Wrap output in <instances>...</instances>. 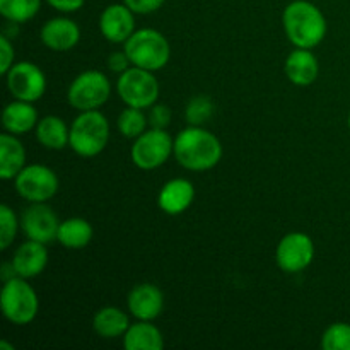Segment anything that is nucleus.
Returning <instances> with one entry per match:
<instances>
[{"label":"nucleus","instance_id":"obj_1","mask_svg":"<svg viewBox=\"0 0 350 350\" xmlns=\"http://www.w3.org/2000/svg\"><path fill=\"white\" fill-rule=\"evenodd\" d=\"M222 144L204 126L188 125L174 139V157L181 167L193 173L214 170L222 159Z\"/></svg>","mask_w":350,"mask_h":350},{"label":"nucleus","instance_id":"obj_2","mask_svg":"<svg viewBox=\"0 0 350 350\" xmlns=\"http://www.w3.org/2000/svg\"><path fill=\"white\" fill-rule=\"evenodd\" d=\"M282 27L296 48L313 50L328 33V23L320 7L310 0H294L284 9Z\"/></svg>","mask_w":350,"mask_h":350},{"label":"nucleus","instance_id":"obj_3","mask_svg":"<svg viewBox=\"0 0 350 350\" xmlns=\"http://www.w3.org/2000/svg\"><path fill=\"white\" fill-rule=\"evenodd\" d=\"M133 67L157 72L167 65L171 58V44L161 31L152 27L135 29V33L123 43Z\"/></svg>","mask_w":350,"mask_h":350},{"label":"nucleus","instance_id":"obj_4","mask_svg":"<svg viewBox=\"0 0 350 350\" xmlns=\"http://www.w3.org/2000/svg\"><path fill=\"white\" fill-rule=\"evenodd\" d=\"M0 308L7 321L16 327H26L33 323L40 311V299L34 287L27 279L12 275L7 279L0 293Z\"/></svg>","mask_w":350,"mask_h":350},{"label":"nucleus","instance_id":"obj_5","mask_svg":"<svg viewBox=\"0 0 350 350\" xmlns=\"http://www.w3.org/2000/svg\"><path fill=\"white\" fill-rule=\"evenodd\" d=\"M109 142L108 118L99 109L81 111L70 125L68 147L81 157H94L106 149Z\"/></svg>","mask_w":350,"mask_h":350},{"label":"nucleus","instance_id":"obj_6","mask_svg":"<svg viewBox=\"0 0 350 350\" xmlns=\"http://www.w3.org/2000/svg\"><path fill=\"white\" fill-rule=\"evenodd\" d=\"M111 96V82L101 70L81 72L67 91L68 105L77 111H92L106 105Z\"/></svg>","mask_w":350,"mask_h":350},{"label":"nucleus","instance_id":"obj_7","mask_svg":"<svg viewBox=\"0 0 350 350\" xmlns=\"http://www.w3.org/2000/svg\"><path fill=\"white\" fill-rule=\"evenodd\" d=\"M116 92L126 106L147 109L159 99V82L154 72L132 65L118 75Z\"/></svg>","mask_w":350,"mask_h":350},{"label":"nucleus","instance_id":"obj_8","mask_svg":"<svg viewBox=\"0 0 350 350\" xmlns=\"http://www.w3.org/2000/svg\"><path fill=\"white\" fill-rule=\"evenodd\" d=\"M174 154V140L163 129H147L142 135L133 139L130 159L139 170L152 171L163 166Z\"/></svg>","mask_w":350,"mask_h":350},{"label":"nucleus","instance_id":"obj_9","mask_svg":"<svg viewBox=\"0 0 350 350\" xmlns=\"http://www.w3.org/2000/svg\"><path fill=\"white\" fill-rule=\"evenodd\" d=\"M14 187L21 198L29 204H40L51 200L57 195L60 181L51 167L44 164H27L14 178Z\"/></svg>","mask_w":350,"mask_h":350},{"label":"nucleus","instance_id":"obj_10","mask_svg":"<svg viewBox=\"0 0 350 350\" xmlns=\"http://www.w3.org/2000/svg\"><path fill=\"white\" fill-rule=\"evenodd\" d=\"M5 84L14 99L36 103L46 92V75L33 62H17L5 74Z\"/></svg>","mask_w":350,"mask_h":350},{"label":"nucleus","instance_id":"obj_11","mask_svg":"<svg viewBox=\"0 0 350 350\" xmlns=\"http://www.w3.org/2000/svg\"><path fill=\"white\" fill-rule=\"evenodd\" d=\"M277 265L286 273H299L314 260V243L306 232L294 231L284 236L275 250Z\"/></svg>","mask_w":350,"mask_h":350},{"label":"nucleus","instance_id":"obj_12","mask_svg":"<svg viewBox=\"0 0 350 350\" xmlns=\"http://www.w3.org/2000/svg\"><path fill=\"white\" fill-rule=\"evenodd\" d=\"M58 228L60 221L53 208L46 205V202L29 204V207L24 208L21 215V231L24 232V236L43 245L57 241Z\"/></svg>","mask_w":350,"mask_h":350},{"label":"nucleus","instance_id":"obj_13","mask_svg":"<svg viewBox=\"0 0 350 350\" xmlns=\"http://www.w3.org/2000/svg\"><path fill=\"white\" fill-rule=\"evenodd\" d=\"M99 31L109 43H125L135 33V12L125 2L105 7L99 16Z\"/></svg>","mask_w":350,"mask_h":350},{"label":"nucleus","instance_id":"obj_14","mask_svg":"<svg viewBox=\"0 0 350 350\" xmlns=\"http://www.w3.org/2000/svg\"><path fill=\"white\" fill-rule=\"evenodd\" d=\"M126 306L135 320L154 321L164 310V294L150 282L137 284L129 293Z\"/></svg>","mask_w":350,"mask_h":350},{"label":"nucleus","instance_id":"obj_15","mask_svg":"<svg viewBox=\"0 0 350 350\" xmlns=\"http://www.w3.org/2000/svg\"><path fill=\"white\" fill-rule=\"evenodd\" d=\"M41 43L51 51H70L81 41V27L68 17H53L43 24L40 31Z\"/></svg>","mask_w":350,"mask_h":350},{"label":"nucleus","instance_id":"obj_16","mask_svg":"<svg viewBox=\"0 0 350 350\" xmlns=\"http://www.w3.org/2000/svg\"><path fill=\"white\" fill-rule=\"evenodd\" d=\"M48 265V250L43 243L27 239L14 253L10 260L14 275L24 277V279H33L44 272Z\"/></svg>","mask_w":350,"mask_h":350},{"label":"nucleus","instance_id":"obj_17","mask_svg":"<svg viewBox=\"0 0 350 350\" xmlns=\"http://www.w3.org/2000/svg\"><path fill=\"white\" fill-rule=\"evenodd\" d=\"M195 200V187L187 178H173L159 190L157 205L167 215H180L191 207Z\"/></svg>","mask_w":350,"mask_h":350},{"label":"nucleus","instance_id":"obj_18","mask_svg":"<svg viewBox=\"0 0 350 350\" xmlns=\"http://www.w3.org/2000/svg\"><path fill=\"white\" fill-rule=\"evenodd\" d=\"M284 72L286 77L293 82L294 85L306 88L311 85L318 79L320 74V64H318L317 55L308 48H296L291 51L284 64Z\"/></svg>","mask_w":350,"mask_h":350},{"label":"nucleus","instance_id":"obj_19","mask_svg":"<svg viewBox=\"0 0 350 350\" xmlns=\"http://www.w3.org/2000/svg\"><path fill=\"white\" fill-rule=\"evenodd\" d=\"M38 122H40L38 109L29 101L16 99V101L9 103L2 111L3 130L12 133V135L19 137L31 132V130L36 129Z\"/></svg>","mask_w":350,"mask_h":350},{"label":"nucleus","instance_id":"obj_20","mask_svg":"<svg viewBox=\"0 0 350 350\" xmlns=\"http://www.w3.org/2000/svg\"><path fill=\"white\" fill-rule=\"evenodd\" d=\"M26 166V149L17 135L5 132L0 135V178L10 181Z\"/></svg>","mask_w":350,"mask_h":350},{"label":"nucleus","instance_id":"obj_21","mask_svg":"<svg viewBox=\"0 0 350 350\" xmlns=\"http://www.w3.org/2000/svg\"><path fill=\"white\" fill-rule=\"evenodd\" d=\"M34 135L40 146L50 150H62L70 142V126L57 115H46L40 118Z\"/></svg>","mask_w":350,"mask_h":350},{"label":"nucleus","instance_id":"obj_22","mask_svg":"<svg viewBox=\"0 0 350 350\" xmlns=\"http://www.w3.org/2000/svg\"><path fill=\"white\" fill-rule=\"evenodd\" d=\"M123 347L126 350H161L164 337L152 321L137 320L123 335Z\"/></svg>","mask_w":350,"mask_h":350},{"label":"nucleus","instance_id":"obj_23","mask_svg":"<svg viewBox=\"0 0 350 350\" xmlns=\"http://www.w3.org/2000/svg\"><path fill=\"white\" fill-rule=\"evenodd\" d=\"M129 314L116 306H105L96 311L92 318V330L101 338H118L125 335L130 327Z\"/></svg>","mask_w":350,"mask_h":350},{"label":"nucleus","instance_id":"obj_24","mask_svg":"<svg viewBox=\"0 0 350 350\" xmlns=\"http://www.w3.org/2000/svg\"><path fill=\"white\" fill-rule=\"evenodd\" d=\"M92 236H94V229L85 219L70 217L67 221L60 222L57 241L64 248L82 250L92 241Z\"/></svg>","mask_w":350,"mask_h":350},{"label":"nucleus","instance_id":"obj_25","mask_svg":"<svg viewBox=\"0 0 350 350\" xmlns=\"http://www.w3.org/2000/svg\"><path fill=\"white\" fill-rule=\"evenodd\" d=\"M41 0H0V14L12 24H24L36 17Z\"/></svg>","mask_w":350,"mask_h":350},{"label":"nucleus","instance_id":"obj_26","mask_svg":"<svg viewBox=\"0 0 350 350\" xmlns=\"http://www.w3.org/2000/svg\"><path fill=\"white\" fill-rule=\"evenodd\" d=\"M116 126H118V132L123 137H126V139H137L149 126V116L144 113V109L126 106L118 115Z\"/></svg>","mask_w":350,"mask_h":350},{"label":"nucleus","instance_id":"obj_27","mask_svg":"<svg viewBox=\"0 0 350 350\" xmlns=\"http://www.w3.org/2000/svg\"><path fill=\"white\" fill-rule=\"evenodd\" d=\"M214 111V101L208 96H195L188 101L187 108H185V118H187L188 125L202 126L212 118Z\"/></svg>","mask_w":350,"mask_h":350},{"label":"nucleus","instance_id":"obj_28","mask_svg":"<svg viewBox=\"0 0 350 350\" xmlns=\"http://www.w3.org/2000/svg\"><path fill=\"white\" fill-rule=\"evenodd\" d=\"M321 349L350 350V325L342 321L330 325L321 335Z\"/></svg>","mask_w":350,"mask_h":350},{"label":"nucleus","instance_id":"obj_29","mask_svg":"<svg viewBox=\"0 0 350 350\" xmlns=\"http://www.w3.org/2000/svg\"><path fill=\"white\" fill-rule=\"evenodd\" d=\"M21 229V219H17L16 212L3 204L0 207V250L5 252L16 239L17 231Z\"/></svg>","mask_w":350,"mask_h":350},{"label":"nucleus","instance_id":"obj_30","mask_svg":"<svg viewBox=\"0 0 350 350\" xmlns=\"http://www.w3.org/2000/svg\"><path fill=\"white\" fill-rule=\"evenodd\" d=\"M147 116H149V126L166 130L170 126L171 118H173V113H171V108L167 105L156 103L154 106H150V111Z\"/></svg>","mask_w":350,"mask_h":350},{"label":"nucleus","instance_id":"obj_31","mask_svg":"<svg viewBox=\"0 0 350 350\" xmlns=\"http://www.w3.org/2000/svg\"><path fill=\"white\" fill-rule=\"evenodd\" d=\"M14 58H16L14 44L10 43L7 34H2V36H0V72H2L3 75H5L7 72L12 68V65L16 64Z\"/></svg>","mask_w":350,"mask_h":350},{"label":"nucleus","instance_id":"obj_32","mask_svg":"<svg viewBox=\"0 0 350 350\" xmlns=\"http://www.w3.org/2000/svg\"><path fill=\"white\" fill-rule=\"evenodd\" d=\"M123 2H125L135 14L146 16V14H152L156 12V10H159L166 0H123Z\"/></svg>","mask_w":350,"mask_h":350},{"label":"nucleus","instance_id":"obj_33","mask_svg":"<svg viewBox=\"0 0 350 350\" xmlns=\"http://www.w3.org/2000/svg\"><path fill=\"white\" fill-rule=\"evenodd\" d=\"M130 67H132V64H130V58L125 53V50L115 51V53H111L108 57V68L111 72H115V74L120 75L122 72L129 70Z\"/></svg>","mask_w":350,"mask_h":350},{"label":"nucleus","instance_id":"obj_34","mask_svg":"<svg viewBox=\"0 0 350 350\" xmlns=\"http://www.w3.org/2000/svg\"><path fill=\"white\" fill-rule=\"evenodd\" d=\"M48 5L53 7L55 10L58 12H64V14H72V12H77L84 7L85 0H46Z\"/></svg>","mask_w":350,"mask_h":350},{"label":"nucleus","instance_id":"obj_35","mask_svg":"<svg viewBox=\"0 0 350 350\" xmlns=\"http://www.w3.org/2000/svg\"><path fill=\"white\" fill-rule=\"evenodd\" d=\"M0 349H2V350H14V345L7 344L5 340H2V342H0Z\"/></svg>","mask_w":350,"mask_h":350},{"label":"nucleus","instance_id":"obj_36","mask_svg":"<svg viewBox=\"0 0 350 350\" xmlns=\"http://www.w3.org/2000/svg\"><path fill=\"white\" fill-rule=\"evenodd\" d=\"M347 125H349V130H350V113H349V118H347Z\"/></svg>","mask_w":350,"mask_h":350}]
</instances>
